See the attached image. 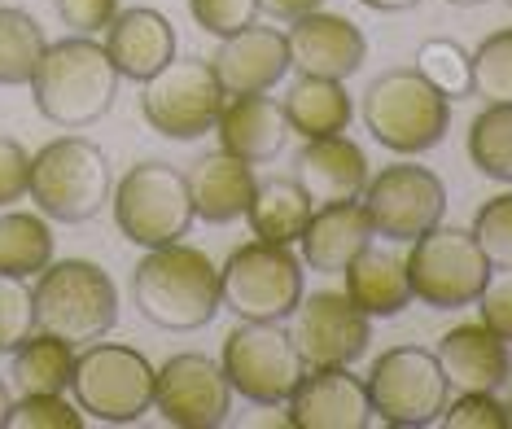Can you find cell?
<instances>
[{"mask_svg": "<svg viewBox=\"0 0 512 429\" xmlns=\"http://www.w3.org/2000/svg\"><path fill=\"white\" fill-rule=\"evenodd\" d=\"M184 184H189V202L197 219H206V224H232V219H246V206L259 180H254L246 158L215 149V154L193 162Z\"/></svg>", "mask_w": 512, "mask_h": 429, "instance_id": "obj_24", "label": "cell"}, {"mask_svg": "<svg viewBox=\"0 0 512 429\" xmlns=\"http://www.w3.org/2000/svg\"><path fill=\"white\" fill-rule=\"evenodd\" d=\"M5 425L9 429H84V416L62 394H22L9 408Z\"/></svg>", "mask_w": 512, "mask_h": 429, "instance_id": "obj_36", "label": "cell"}, {"mask_svg": "<svg viewBox=\"0 0 512 429\" xmlns=\"http://www.w3.org/2000/svg\"><path fill=\"white\" fill-rule=\"evenodd\" d=\"M364 123L372 141L386 145L390 154H425L434 149L451 127V97L429 84L416 71H386L377 75L364 92Z\"/></svg>", "mask_w": 512, "mask_h": 429, "instance_id": "obj_5", "label": "cell"}, {"mask_svg": "<svg viewBox=\"0 0 512 429\" xmlns=\"http://www.w3.org/2000/svg\"><path fill=\"white\" fill-rule=\"evenodd\" d=\"M508 5H512V0H508Z\"/></svg>", "mask_w": 512, "mask_h": 429, "instance_id": "obj_47", "label": "cell"}, {"mask_svg": "<svg viewBox=\"0 0 512 429\" xmlns=\"http://www.w3.org/2000/svg\"><path fill=\"white\" fill-rule=\"evenodd\" d=\"M324 0H259V14L267 18H281V22H294L302 14H311V9H320Z\"/></svg>", "mask_w": 512, "mask_h": 429, "instance_id": "obj_42", "label": "cell"}, {"mask_svg": "<svg viewBox=\"0 0 512 429\" xmlns=\"http://www.w3.org/2000/svg\"><path fill=\"white\" fill-rule=\"evenodd\" d=\"M211 71L224 88V97H246V92H267L276 88L289 71V40L276 27H241L237 36L219 44L211 57Z\"/></svg>", "mask_w": 512, "mask_h": 429, "instance_id": "obj_18", "label": "cell"}, {"mask_svg": "<svg viewBox=\"0 0 512 429\" xmlns=\"http://www.w3.org/2000/svg\"><path fill=\"white\" fill-rule=\"evenodd\" d=\"M364 211L372 219V233L386 241H416L429 233L434 224H442L447 211V189L429 167L416 162H394V167L368 176L364 184Z\"/></svg>", "mask_w": 512, "mask_h": 429, "instance_id": "obj_13", "label": "cell"}, {"mask_svg": "<svg viewBox=\"0 0 512 429\" xmlns=\"http://www.w3.org/2000/svg\"><path fill=\"white\" fill-rule=\"evenodd\" d=\"M289 425L298 429H364L372 425V399L351 364L307 368L289 394Z\"/></svg>", "mask_w": 512, "mask_h": 429, "instance_id": "obj_16", "label": "cell"}, {"mask_svg": "<svg viewBox=\"0 0 512 429\" xmlns=\"http://www.w3.org/2000/svg\"><path fill=\"white\" fill-rule=\"evenodd\" d=\"M31 97L49 123L75 132V127H88L110 114L114 97H119V71L92 36L57 40L36 62Z\"/></svg>", "mask_w": 512, "mask_h": 429, "instance_id": "obj_2", "label": "cell"}, {"mask_svg": "<svg viewBox=\"0 0 512 429\" xmlns=\"http://www.w3.org/2000/svg\"><path fill=\"white\" fill-rule=\"evenodd\" d=\"M36 333V298L22 276L0 272V355L18 351Z\"/></svg>", "mask_w": 512, "mask_h": 429, "instance_id": "obj_34", "label": "cell"}, {"mask_svg": "<svg viewBox=\"0 0 512 429\" xmlns=\"http://www.w3.org/2000/svg\"><path fill=\"white\" fill-rule=\"evenodd\" d=\"M469 158L486 180L512 184V106H486L469 127Z\"/></svg>", "mask_w": 512, "mask_h": 429, "instance_id": "obj_31", "label": "cell"}, {"mask_svg": "<svg viewBox=\"0 0 512 429\" xmlns=\"http://www.w3.org/2000/svg\"><path fill=\"white\" fill-rule=\"evenodd\" d=\"M36 329L53 333V338L88 346L106 338L119 320V289H114L110 272L88 259H57L40 272L36 289Z\"/></svg>", "mask_w": 512, "mask_h": 429, "instance_id": "obj_3", "label": "cell"}, {"mask_svg": "<svg viewBox=\"0 0 512 429\" xmlns=\"http://www.w3.org/2000/svg\"><path fill=\"white\" fill-rule=\"evenodd\" d=\"M372 416H381L394 429L434 425L451 403V386L438 355L425 346H394L372 359V373L364 377Z\"/></svg>", "mask_w": 512, "mask_h": 429, "instance_id": "obj_9", "label": "cell"}, {"mask_svg": "<svg viewBox=\"0 0 512 429\" xmlns=\"http://www.w3.org/2000/svg\"><path fill=\"white\" fill-rule=\"evenodd\" d=\"M228 386L250 399L254 408H281L289 403V394L307 373L294 338L281 324H263V320H246L241 329H232L224 338V355H219Z\"/></svg>", "mask_w": 512, "mask_h": 429, "instance_id": "obj_11", "label": "cell"}, {"mask_svg": "<svg viewBox=\"0 0 512 429\" xmlns=\"http://www.w3.org/2000/svg\"><path fill=\"white\" fill-rule=\"evenodd\" d=\"M189 14L197 18V27L211 36L228 40L241 27L259 22V0H189Z\"/></svg>", "mask_w": 512, "mask_h": 429, "instance_id": "obj_38", "label": "cell"}, {"mask_svg": "<svg viewBox=\"0 0 512 429\" xmlns=\"http://www.w3.org/2000/svg\"><path fill=\"white\" fill-rule=\"evenodd\" d=\"M311 197L298 180L289 176H272L263 184H254V197L246 206V219H250V233L259 241H276V246H294L302 237L311 219Z\"/></svg>", "mask_w": 512, "mask_h": 429, "instance_id": "obj_27", "label": "cell"}, {"mask_svg": "<svg viewBox=\"0 0 512 429\" xmlns=\"http://www.w3.org/2000/svg\"><path fill=\"white\" fill-rule=\"evenodd\" d=\"M473 237L482 246L486 263L499 268H512V193H499L477 211L473 219Z\"/></svg>", "mask_w": 512, "mask_h": 429, "instance_id": "obj_35", "label": "cell"}, {"mask_svg": "<svg viewBox=\"0 0 512 429\" xmlns=\"http://www.w3.org/2000/svg\"><path fill=\"white\" fill-rule=\"evenodd\" d=\"M447 429H508L512 425V412L508 403H499L495 394H460L456 403H447V412L438 416Z\"/></svg>", "mask_w": 512, "mask_h": 429, "instance_id": "obj_37", "label": "cell"}, {"mask_svg": "<svg viewBox=\"0 0 512 429\" xmlns=\"http://www.w3.org/2000/svg\"><path fill=\"white\" fill-rule=\"evenodd\" d=\"M132 303L136 311L167 333L206 329L219 316V268L206 250L171 241L154 246L132 272Z\"/></svg>", "mask_w": 512, "mask_h": 429, "instance_id": "obj_1", "label": "cell"}, {"mask_svg": "<svg viewBox=\"0 0 512 429\" xmlns=\"http://www.w3.org/2000/svg\"><path fill=\"white\" fill-rule=\"evenodd\" d=\"M215 136H219V149L246 158L250 167L254 162H267L285 149V136H289L285 106L272 101L267 92L224 97V110H219V119H215Z\"/></svg>", "mask_w": 512, "mask_h": 429, "instance_id": "obj_22", "label": "cell"}, {"mask_svg": "<svg viewBox=\"0 0 512 429\" xmlns=\"http://www.w3.org/2000/svg\"><path fill=\"white\" fill-rule=\"evenodd\" d=\"M219 110H224V88H219L211 62H197V57L193 62L171 57L141 88L145 123L171 141H197V136L215 132Z\"/></svg>", "mask_w": 512, "mask_h": 429, "instance_id": "obj_12", "label": "cell"}, {"mask_svg": "<svg viewBox=\"0 0 512 429\" xmlns=\"http://www.w3.org/2000/svg\"><path fill=\"white\" fill-rule=\"evenodd\" d=\"M9 408H14V399H9L5 381H0V429H5V421H9Z\"/></svg>", "mask_w": 512, "mask_h": 429, "instance_id": "obj_44", "label": "cell"}, {"mask_svg": "<svg viewBox=\"0 0 512 429\" xmlns=\"http://www.w3.org/2000/svg\"><path fill=\"white\" fill-rule=\"evenodd\" d=\"M438 364L447 373V386L460 390V394H499L508 381V368H512V355H508V342L491 333L482 320L477 324H456L447 338L438 342Z\"/></svg>", "mask_w": 512, "mask_h": 429, "instance_id": "obj_21", "label": "cell"}, {"mask_svg": "<svg viewBox=\"0 0 512 429\" xmlns=\"http://www.w3.org/2000/svg\"><path fill=\"white\" fill-rule=\"evenodd\" d=\"M346 298L372 320L399 316V311L412 303V285H407V268L403 259H394L386 250H359L351 263H346Z\"/></svg>", "mask_w": 512, "mask_h": 429, "instance_id": "obj_25", "label": "cell"}, {"mask_svg": "<svg viewBox=\"0 0 512 429\" xmlns=\"http://www.w3.org/2000/svg\"><path fill=\"white\" fill-rule=\"evenodd\" d=\"M110 158L88 136H57L31 154V202L44 219L57 224H88L110 202Z\"/></svg>", "mask_w": 512, "mask_h": 429, "instance_id": "obj_4", "label": "cell"}, {"mask_svg": "<svg viewBox=\"0 0 512 429\" xmlns=\"http://www.w3.org/2000/svg\"><path fill=\"white\" fill-rule=\"evenodd\" d=\"M372 219L364 202H337V206H316L302 228V263L311 272H346V263L359 250L372 246Z\"/></svg>", "mask_w": 512, "mask_h": 429, "instance_id": "obj_23", "label": "cell"}, {"mask_svg": "<svg viewBox=\"0 0 512 429\" xmlns=\"http://www.w3.org/2000/svg\"><path fill=\"white\" fill-rule=\"evenodd\" d=\"M106 57L114 62L119 79H136L145 84L149 75H158L162 66L176 57V27L158 9H119L106 27Z\"/></svg>", "mask_w": 512, "mask_h": 429, "instance_id": "obj_19", "label": "cell"}, {"mask_svg": "<svg viewBox=\"0 0 512 429\" xmlns=\"http://www.w3.org/2000/svg\"><path fill=\"white\" fill-rule=\"evenodd\" d=\"M289 66H298V75H316V79H351L368 57V40L351 18L342 14H311L294 18L289 27Z\"/></svg>", "mask_w": 512, "mask_h": 429, "instance_id": "obj_17", "label": "cell"}, {"mask_svg": "<svg viewBox=\"0 0 512 429\" xmlns=\"http://www.w3.org/2000/svg\"><path fill=\"white\" fill-rule=\"evenodd\" d=\"M416 71L434 84L442 97H469V53L456 40H425L416 49Z\"/></svg>", "mask_w": 512, "mask_h": 429, "instance_id": "obj_33", "label": "cell"}, {"mask_svg": "<svg viewBox=\"0 0 512 429\" xmlns=\"http://www.w3.org/2000/svg\"><path fill=\"white\" fill-rule=\"evenodd\" d=\"M294 338L298 355L307 368H333V364H355L368 355L372 342V316H364L346 289H320V294H302L294 307Z\"/></svg>", "mask_w": 512, "mask_h": 429, "instance_id": "obj_14", "label": "cell"}, {"mask_svg": "<svg viewBox=\"0 0 512 429\" xmlns=\"http://www.w3.org/2000/svg\"><path fill=\"white\" fill-rule=\"evenodd\" d=\"M504 390H508V412H512V368H508V381H504Z\"/></svg>", "mask_w": 512, "mask_h": 429, "instance_id": "obj_46", "label": "cell"}, {"mask_svg": "<svg viewBox=\"0 0 512 429\" xmlns=\"http://www.w3.org/2000/svg\"><path fill=\"white\" fill-rule=\"evenodd\" d=\"M285 106V119H289V132L307 136H337L351 127V92L342 88V79H316V75H298V84L289 88V97L281 101Z\"/></svg>", "mask_w": 512, "mask_h": 429, "instance_id": "obj_26", "label": "cell"}, {"mask_svg": "<svg viewBox=\"0 0 512 429\" xmlns=\"http://www.w3.org/2000/svg\"><path fill=\"white\" fill-rule=\"evenodd\" d=\"M451 5H460V9H473V5H486V0H451Z\"/></svg>", "mask_w": 512, "mask_h": 429, "instance_id": "obj_45", "label": "cell"}, {"mask_svg": "<svg viewBox=\"0 0 512 429\" xmlns=\"http://www.w3.org/2000/svg\"><path fill=\"white\" fill-rule=\"evenodd\" d=\"M477 307H482L486 329L499 333L504 342H512V268H499V276L491 272L486 289L477 294Z\"/></svg>", "mask_w": 512, "mask_h": 429, "instance_id": "obj_39", "label": "cell"}, {"mask_svg": "<svg viewBox=\"0 0 512 429\" xmlns=\"http://www.w3.org/2000/svg\"><path fill=\"white\" fill-rule=\"evenodd\" d=\"M469 88L486 106H512V27L486 36L469 53Z\"/></svg>", "mask_w": 512, "mask_h": 429, "instance_id": "obj_32", "label": "cell"}, {"mask_svg": "<svg viewBox=\"0 0 512 429\" xmlns=\"http://www.w3.org/2000/svg\"><path fill=\"white\" fill-rule=\"evenodd\" d=\"M27 184H31V154L14 136H0V206L22 202Z\"/></svg>", "mask_w": 512, "mask_h": 429, "instance_id": "obj_40", "label": "cell"}, {"mask_svg": "<svg viewBox=\"0 0 512 429\" xmlns=\"http://www.w3.org/2000/svg\"><path fill=\"white\" fill-rule=\"evenodd\" d=\"M359 5L377 9V14H403V9H416L421 0H359Z\"/></svg>", "mask_w": 512, "mask_h": 429, "instance_id": "obj_43", "label": "cell"}, {"mask_svg": "<svg viewBox=\"0 0 512 429\" xmlns=\"http://www.w3.org/2000/svg\"><path fill=\"white\" fill-rule=\"evenodd\" d=\"M57 18L75 31V36H97L110 27V18L119 14V0H53Z\"/></svg>", "mask_w": 512, "mask_h": 429, "instance_id": "obj_41", "label": "cell"}, {"mask_svg": "<svg viewBox=\"0 0 512 429\" xmlns=\"http://www.w3.org/2000/svg\"><path fill=\"white\" fill-rule=\"evenodd\" d=\"M44 49H49V40H44L40 22L27 9L0 5V88L31 84Z\"/></svg>", "mask_w": 512, "mask_h": 429, "instance_id": "obj_30", "label": "cell"}, {"mask_svg": "<svg viewBox=\"0 0 512 429\" xmlns=\"http://www.w3.org/2000/svg\"><path fill=\"white\" fill-rule=\"evenodd\" d=\"M71 390L79 412L106 425H132L154 408V364L136 346L88 342L84 355H75Z\"/></svg>", "mask_w": 512, "mask_h": 429, "instance_id": "obj_8", "label": "cell"}, {"mask_svg": "<svg viewBox=\"0 0 512 429\" xmlns=\"http://www.w3.org/2000/svg\"><path fill=\"white\" fill-rule=\"evenodd\" d=\"M53 263V233L44 215L31 211H5L0 215V272L14 276H40Z\"/></svg>", "mask_w": 512, "mask_h": 429, "instance_id": "obj_29", "label": "cell"}, {"mask_svg": "<svg viewBox=\"0 0 512 429\" xmlns=\"http://www.w3.org/2000/svg\"><path fill=\"white\" fill-rule=\"evenodd\" d=\"M302 259L276 241H246L219 268V303L241 320L281 324L302 303Z\"/></svg>", "mask_w": 512, "mask_h": 429, "instance_id": "obj_6", "label": "cell"}, {"mask_svg": "<svg viewBox=\"0 0 512 429\" xmlns=\"http://www.w3.org/2000/svg\"><path fill=\"white\" fill-rule=\"evenodd\" d=\"M75 373V346L53 338V333H31L27 342L14 351V390L22 394H66Z\"/></svg>", "mask_w": 512, "mask_h": 429, "instance_id": "obj_28", "label": "cell"}, {"mask_svg": "<svg viewBox=\"0 0 512 429\" xmlns=\"http://www.w3.org/2000/svg\"><path fill=\"white\" fill-rule=\"evenodd\" d=\"M368 154L359 149L346 132L316 136L298 154V184L307 189L311 206H337V202H359L368 184Z\"/></svg>", "mask_w": 512, "mask_h": 429, "instance_id": "obj_20", "label": "cell"}, {"mask_svg": "<svg viewBox=\"0 0 512 429\" xmlns=\"http://www.w3.org/2000/svg\"><path fill=\"white\" fill-rule=\"evenodd\" d=\"M110 206H114L119 233L145 250L171 246L193 224V202H189L184 171L167 167V162H141V167H132L114 184Z\"/></svg>", "mask_w": 512, "mask_h": 429, "instance_id": "obj_10", "label": "cell"}, {"mask_svg": "<svg viewBox=\"0 0 512 429\" xmlns=\"http://www.w3.org/2000/svg\"><path fill=\"white\" fill-rule=\"evenodd\" d=\"M403 268H407L412 298H421L425 307H438V311L473 307L495 272L486 263L482 246H477V237L451 224H434L429 233L416 237Z\"/></svg>", "mask_w": 512, "mask_h": 429, "instance_id": "obj_7", "label": "cell"}, {"mask_svg": "<svg viewBox=\"0 0 512 429\" xmlns=\"http://www.w3.org/2000/svg\"><path fill=\"white\" fill-rule=\"evenodd\" d=\"M154 408L176 429H215L232 412V386L211 355H171L154 368Z\"/></svg>", "mask_w": 512, "mask_h": 429, "instance_id": "obj_15", "label": "cell"}]
</instances>
